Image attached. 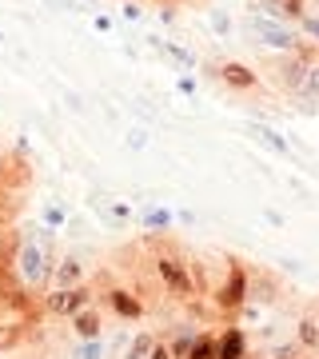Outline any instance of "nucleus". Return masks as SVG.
Wrapping results in <instances>:
<instances>
[{"instance_id": "1", "label": "nucleus", "mask_w": 319, "mask_h": 359, "mask_svg": "<svg viewBox=\"0 0 319 359\" xmlns=\"http://www.w3.org/2000/svg\"><path fill=\"white\" fill-rule=\"evenodd\" d=\"M13 276L16 283L25 287V292H40L44 283L52 280V256H48V248H40L36 240H16L13 248Z\"/></svg>"}, {"instance_id": "2", "label": "nucleus", "mask_w": 319, "mask_h": 359, "mask_svg": "<svg viewBox=\"0 0 319 359\" xmlns=\"http://www.w3.org/2000/svg\"><path fill=\"white\" fill-rule=\"evenodd\" d=\"M152 271L160 276V283H164L168 292L176 295V299H184V304H191L196 295H200V283H196V271H191V264L179 252H156L152 256Z\"/></svg>"}, {"instance_id": "3", "label": "nucleus", "mask_w": 319, "mask_h": 359, "mask_svg": "<svg viewBox=\"0 0 319 359\" xmlns=\"http://www.w3.org/2000/svg\"><path fill=\"white\" fill-rule=\"evenodd\" d=\"M247 32L255 36V44H264L271 52H295L299 48V32L287 20H271V16L247 13Z\"/></svg>"}, {"instance_id": "4", "label": "nucleus", "mask_w": 319, "mask_h": 359, "mask_svg": "<svg viewBox=\"0 0 319 359\" xmlns=\"http://www.w3.org/2000/svg\"><path fill=\"white\" fill-rule=\"evenodd\" d=\"M92 295H96V287H92V283H80V287H52L44 304H48L52 316H64V320H72L76 311H84V308H92V304H96Z\"/></svg>"}, {"instance_id": "5", "label": "nucleus", "mask_w": 319, "mask_h": 359, "mask_svg": "<svg viewBox=\"0 0 319 359\" xmlns=\"http://www.w3.org/2000/svg\"><path fill=\"white\" fill-rule=\"evenodd\" d=\"M243 304H247V271H243V264L231 259V264H228V280L216 287V311L236 316Z\"/></svg>"}, {"instance_id": "6", "label": "nucleus", "mask_w": 319, "mask_h": 359, "mask_svg": "<svg viewBox=\"0 0 319 359\" xmlns=\"http://www.w3.org/2000/svg\"><path fill=\"white\" fill-rule=\"evenodd\" d=\"M276 84L287 92H299L304 88V76H307V65H304V56H295V52H283V60H276Z\"/></svg>"}, {"instance_id": "7", "label": "nucleus", "mask_w": 319, "mask_h": 359, "mask_svg": "<svg viewBox=\"0 0 319 359\" xmlns=\"http://www.w3.org/2000/svg\"><path fill=\"white\" fill-rule=\"evenodd\" d=\"M52 283L56 287H80V283H88V271H84V264L76 256H64L52 264Z\"/></svg>"}, {"instance_id": "8", "label": "nucleus", "mask_w": 319, "mask_h": 359, "mask_svg": "<svg viewBox=\"0 0 319 359\" xmlns=\"http://www.w3.org/2000/svg\"><path fill=\"white\" fill-rule=\"evenodd\" d=\"M104 299H108V308H112L120 320H140V316H144V304L128 292V287H108Z\"/></svg>"}, {"instance_id": "9", "label": "nucleus", "mask_w": 319, "mask_h": 359, "mask_svg": "<svg viewBox=\"0 0 319 359\" xmlns=\"http://www.w3.org/2000/svg\"><path fill=\"white\" fill-rule=\"evenodd\" d=\"M247 355V335L243 327H224L216 335V359H243Z\"/></svg>"}, {"instance_id": "10", "label": "nucleus", "mask_w": 319, "mask_h": 359, "mask_svg": "<svg viewBox=\"0 0 319 359\" xmlns=\"http://www.w3.org/2000/svg\"><path fill=\"white\" fill-rule=\"evenodd\" d=\"M68 323H72V332H76L80 339H100V335H104V316H100V308H96V304H92V308H84V311H76Z\"/></svg>"}, {"instance_id": "11", "label": "nucleus", "mask_w": 319, "mask_h": 359, "mask_svg": "<svg viewBox=\"0 0 319 359\" xmlns=\"http://www.w3.org/2000/svg\"><path fill=\"white\" fill-rule=\"evenodd\" d=\"M219 80H224V84H231V88H240V92H247V88H255V84H259V76H255L252 68L236 65V60L219 65Z\"/></svg>"}, {"instance_id": "12", "label": "nucleus", "mask_w": 319, "mask_h": 359, "mask_svg": "<svg viewBox=\"0 0 319 359\" xmlns=\"http://www.w3.org/2000/svg\"><path fill=\"white\" fill-rule=\"evenodd\" d=\"M28 327L20 320H0V351H13V347L25 344Z\"/></svg>"}, {"instance_id": "13", "label": "nucleus", "mask_w": 319, "mask_h": 359, "mask_svg": "<svg viewBox=\"0 0 319 359\" xmlns=\"http://www.w3.org/2000/svg\"><path fill=\"white\" fill-rule=\"evenodd\" d=\"M295 344L304 347V351H319V316H304V320H299Z\"/></svg>"}, {"instance_id": "14", "label": "nucleus", "mask_w": 319, "mask_h": 359, "mask_svg": "<svg viewBox=\"0 0 319 359\" xmlns=\"http://www.w3.org/2000/svg\"><path fill=\"white\" fill-rule=\"evenodd\" d=\"M184 359H216V335L196 332V339H191V347H188Z\"/></svg>"}, {"instance_id": "15", "label": "nucleus", "mask_w": 319, "mask_h": 359, "mask_svg": "<svg viewBox=\"0 0 319 359\" xmlns=\"http://www.w3.org/2000/svg\"><path fill=\"white\" fill-rule=\"evenodd\" d=\"M152 347H156V335H132V339H128L124 359H148V355H152Z\"/></svg>"}, {"instance_id": "16", "label": "nucleus", "mask_w": 319, "mask_h": 359, "mask_svg": "<svg viewBox=\"0 0 319 359\" xmlns=\"http://www.w3.org/2000/svg\"><path fill=\"white\" fill-rule=\"evenodd\" d=\"M255 136H259V140L268 144L271 152H280V156H287V140H283L280 132H271V128H264V124H255Z\"/></svg>"}, {"instance_id": "17", "label": "nucleus", "mask_w": 319, "mask_h": 359, "mask_svg": "<svg viewBox=\"0 0 319 359\" xmlns=\"http://www.w3.org/2000/svg\"><path fill=\"white\" fill-rule=\"evenodd\" d=\"M72 359H104V339H80Z\"/></svg>"}, {"instance_id": "18", "label": "nucleus", "mask_w": 319, "mask_h": 359, "mask_svg": "<svg viewBox=\"0 0 319 359\" xmlns=\"http://www.w3.org/2000/svg\"><path fill=\"white\" fill-rule=\"evenodd\" d=\"M307 96V100H319V68H307V76H304V88H299Z\"/></svg>"}, {"instance_id": "19", "label": "nucleus", "mask_w": 319, "mask_h": 359, "mask_svg": "<svg viewBox=\"0 0 319 359\" xmlns=\"http://www.w3.org/2000/svg\"><path fill=\"white\" fill-rule=\"evenodd\" d=\"M299 28H304V36H311V40L319 44V16L304 13V16H299Z\"/></svg>"}, {"instance_id": "20", "label": "nucleus", "mask_w": 319, "mask_h": 359, "mask_svg": "<svg viewBox=\"0 0 319 359\" xmlns=\"http://www.w3.org/2000/svg\"><path fill=\"white\" fill-rule=\"evenodd\" d=\"M128 148H148V128H128Z\"/></svg>"}, {"instance_id": "21", "label": "nucleus", "mask_w": 319, "mask_h": 359, "mask_svg": "<svg viewBox=\"0 0 319 359\" xmlns=\"http://www.w3.org/2000/svg\"><path fill=\"white\" fill-rule=\"evenodd\" d=\"M148 228H168V224H172V216H168V212H148Z\"/></svg>"}, {"instance_id": "22", "label": "nucleus", "mask_w": 319, "mask_h": 359, "mask_svg": "<svg viewBox=\"0 0 319 359\" xmlns=\"http://www.w3.org/2000/svg\"><path fill=\"white\" fill-rule=\"evenodd\" d=\"M8 188H0V224H4V219H8V208H16V200H8Z\"/></svg>"}, {"instance_id": "23", "label": "nucleus", "mask_w": 319, "mask_h": 359, "mask_svg": "<svg viewBox=\"0 0 319 359\" xmlns=\"http://www.w3.org/2000/svg\"><path fill=\"white\" fill-rule=\"evenodd\" d=\"M148 359H172V351H168V347L160 344V339H156V347H152V355H148Z\"/></svg>"}, {"instance_id": "24", "label": "nucleus", "mask_w": 319, "mask_h": 359, "mask_svg": "<svg viewBox=\"0 0 319 359\" xmlns=\"http://www.w3.org/2000/svg\"><path fill=\"white\" fill-rule=\"evenodd\" d=\"M212 25H216L219 32H228V28H231V25H228V16H224V13H212Z\"/></svg>"}, {"instance_id": "25", "label": "nucleus", "mask_w": 319, "mask_h": 359, "mask_svg": "<svg viewBox=\"0 0 319 359\" xmlns=\"http://www.w3.org/2000/svg\"><path fill=\"white\" fill-rule=\"evenodd\" d=\"M120 13H124V20H140V8H136V4H124Z\"/></svg>"}, {"instance_id": "26", "label": "nucleus", "mask_w": 319, "mask_h": 359, "mask_svg": "<svg viewBox=\"0 0 319 359\" xmlns=\"http://www.w3.org/2000/svg\"><path fill=\"white\" fill-rule=\"evenodd\" d=\"M243 359H268V355H264V351H259V355H252V351H247V355H243Z\"/></svg>"}, {"instance_id": "27", "label": "nucleus", "mask_w": 319, "mask_h": 359, "mask_svg": "<svg viewBox=\"0 0 319 359\" xmlns=\"http://www.w3.org/2000/svg\"><path fill=\"white\" fill-rule=\"evenodd\" d=\"M84 4H92V0H84Z\"/></svg>"}]
</instances>
